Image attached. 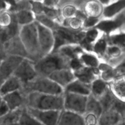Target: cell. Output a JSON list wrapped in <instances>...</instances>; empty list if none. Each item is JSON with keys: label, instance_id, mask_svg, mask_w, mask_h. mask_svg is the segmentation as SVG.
<instances>
[{"label": "cell", "instance_id": "6da1fadb", "mask_svg": "<svg viewBox=\"0 0 125 125\" xmlns=\"http://www.w3.org/2000/svg\"><path fill=\"white\" fill-rule=\"evenodd\" d=\"M29 101L33 106L44 110L59 109L63 106L62 98L57 96L33 94L30 95Z\"/></svg>", "mask_w": 125, "mask_h": 125}, {"label": "cell", "instance_id": "7a4b0ae2", "mask_svg": "<svg viewBox=\"0 0 125 125\" xmlns=\"http://www.w3.org/2000/svg\"><path fill=\"white\" fill-rule=\"evenodd\" d=\"M21 61V57L17 56L6 57L2 61L0 65V87L5 81L14 73Z\"/></svg>", "mask_w": 125, "mask_h": 125}, {"label": "cell", "instance_id": "3957f363", "mask_svg": "<svg viewBox=\"0 0 125 125\" xmlns=\"http://www.w3.org/2000/svg\"><path fill=\"white\" fill-rule=\"evenodd\" d=\"M32 89L46 94H58L61 92V88L54 82L47 79H41L32 84Z\"/></svg>", "mask_w": 125, "mask_h": 125}, {"label": "cell", "instance_id": "277c9868", "mask_svg": "<svg viewBox=\"0 0 125 125\" xmlns=\"http://www.w3.org/2000/svg\"><path fill=\"white\" fill-rule=\"evenodd\" d=\"M86 100L84 96L69 94L66 98V107L76 112H83L85 110Z\"/></svg>", "mask_w": 125, "mask_h": 125}, {"label": "cell", "instance_id": "5b68a950", "mask_svg": "<svg viewBox=\"0 0 125 125\" xmlns=\"http://www.w3.org/2000/svg\"><path fill=\"white\" fill-rule=\"evenodd\" d=\"M35 74V73L31 65L26 61L21 62L13 73V75L23 81L32 79Z\"/></svg>", "mask_w": 125, "mask_h": 125}, {"label": "cell", "instance_id": "8992f818", "mask_svg": "<svg viewBox=\"0 0 125 125\" xmlns=\"http://www.w3.org/2000/svg\"><path fill=\"white\" fill-rule=\"evenodd\" d=\"M63 65L62 60L58 56H50L45 59L40 63L39 68L40 70L45 73H49L57 69L62 68Z\"/></svg>", "mask_w": 125, "mask_h": 125}, {"label": "cell", "instance_id": "52a82bcc", "mask_svg": "<svg viewBox=\"0 0 125 125\" xmlns=\"http://www.w3.org/2000/svg\"><path fill=\"white\" fill-rule=\"evenodd\" d=\"M56 38L55 42L54 48L56 50L62 44H64L67 42H74L75 40L79 39L81 37V35H75L72 32L67 31L66 29H59L54 34Z\"/></svg>", "mask_w": 125, "mask_h": 125}, {"label": "cell", "instance_id": "ba28073f", "mask_svg": "<svg viewBox=\"0 0 125 125\" xmlns=\"http://www.w3.org/2000/svg\"><path fill=\"white\" fill-rule=\"evenodd\" d=\"M30 112L38 119L42 121L47 125H54L57 122L58 117V112L56 111H41L35 109H30Z\"/></svg>", "mask_w": 125, "mask_h": 125}, {"label": "cell", "instance_id": "9c48e42d", "mask_svg": "<svg viewBox=\"0 0 125 125\" xmlns=\"http://www.w3.org/2000/svg\"><path fill=\"white\" fill-rule=\"evenodd\" d=\"M19 79L15 75L7 78L0 87V95L4 96L7 94L17 90L19 88Z\"/></svg>", "mask_w": 125, "mask_h": 125}, {"label": "cell", "instance_id": "30bf717a", "mask_svg": "<svg viewBox=\"0 0 125 125\" xmlns=\"http://www.w3.org/2000/svg\"><path fill=\"white\" fill-rule=\"evenodd\" d=\"M2 98L10 111L15 109L22 102L21 97L17 90L4 95L2 96Z\"/></svg>", "mask_w": 125, "mask_h": 125}, {"label": "cell", "instance_id": "8fae6325", "mask_svg": "<svg viewBox=\"0 0 125 125\" xmlns=\"http://www.w3.org/2000/svg\"><path fill=\"white\" fill-rule=\"evenodd\" d=\"M35 27L32 25L24 27L22 31V37L23 41L25 43H28V45H30L31 47H36V32H35Z\"/></svg>", "mask_w": 125, "mask_h": 125}, {"label": "cell", "instance_id": "7c38bea8", "mask_svg": "<svg viewBox=\"0 0 125 125\" xmlns=\"http://www.w3.org/2000/svg\"><path fill=\"white\" fill-rule=\"evenodd\" d=\"M39 32V39L43 50L47 51L52 45V37L50 32L45 28L38 25Z\"/></svg>", "mask_w": 125, "mask_h": 125}, {"label": "cell", "instance_id": "4fadbf2b", "mask_svg": "<svg viewBox=\"0 0 125 125\" xmlns=\"http://www.w3.org/2000/svg\"><path fill=\"white\" fill-rule=\"evenodd\" d=\"M124 20L122 16L118 17L115 21H103L97 25L96 28L104 31L106 32H109L111 31L118 28L124 23Z\"/></svg>", "mask_w": 125, "mask_h": 125}, {"label": "cell", "instance_id": "5bb4252c", "mask_svg": "<svg viewBox=\"0 0 125 125\" xmlns=\"http://www.w3.org/2000/svg\"><path fill=\"white\" fill-rule=\"evenodd\" d=\"M73 78V75L69 71H59L54 72L51 75V78L52 80L62 85L69 83Z\"/></svg>", "mask_w": 125, "mask_h": 125}, {"label": "cell", "instance_id": "9a60e30c", "mask_svg": "<svg viewBox=\"0 0 125 125\" xmlns=\"http://www.w3.org/2000/svg\"><path fill=\"white\" fill-rule=\"evenodd\" d=\"M83 119L79 116L70 112H65L61 117L60 124L63 125H83Z\"/></svg>", "mask_w": 125, "mask_h": 125}, {"label": "cell", "instance_id": "2e32d148", "mask_svg": "<svg viewBox=\"0 0 125 125\" xmlns=\"http://www.w3.org/2000/svg\"><path fill=\"white\" fill-rule=\"evenodd\" d=\"M124 8H125V0H118L117 2L105 9L104 15L106 17H112Z\"/></svg>", "mask_w": 125, "mask_h": 125}, {"label": "cell", "instance_id": "e0dca14e", "mask_svg": "<svg viewBox=\"0 0 125 125\" xmlns=\"http://www.w3.org/2000/svg\"><path fill=\"white\" fill-rule=\"evenodd\" d=\"M67 90L70 92H73L83 95H87L89 94V88L79 82H74L70 84L67 87Z\"/></svg>", "mask_w": 125, "mask_h": 125}, {"label": "cell", "instance_id": "ac0fdd59", "mask_svg": "<svg viewBox=\"0 0 125 125\" xmlns=\"http://www.w3.org/2000/svg\"><path fill=\"white\" fill-rule=\"evenodd\" d=\"M75 74L84 83H90L93 79L92 72L89 68H84L78 72L77 71Z\"/></svg>", "mask_w": 125, "mask_h": 125}, {"label": "cell", "instance_id": "d6986e66", "mask_svg": "<svg viewBox=\"0 0 125 125\" xmlns=\"http://www.w3.org/2000/svg\"><path fill=\"white\" fill-rule=\"evenodd\" d=\"M120 120L118 112H111L104 115L101 118V124H115Z\"/></svg>", "mask_w": 125, "mask_h": 125}, {"label": "cell", "instance_id": "ffe728a7", "mask_svg": "<svg viewBox=\"0 0 125 125\" xmlns=\"http://www.w3.org/2000/svg\"><path fill=\"white\" fill-rule=\"evenodd\" d=\"M18 117H19V112L18 111L9 112L5 116L0 118V122L2 124L14 123L15 121L18 120Z\"/></svg>", "mask_w": 125, "mask_h": 125}, {"label": "cell", "instance_id": "44dd1931", "mask_svg": "<svg viewBox=\"0 0 125 125\" xmlns=\"http://www.w3.org/2000/svg\"><path fill=\"white\" fill-rule=\"evenodd\" d=\"M12 20V15L7 12L0 10V28H6L9 26Z\"/></svg>", "mask_w": 125, "mask_h": 125}, {"label": "cell", "instance_id": "7402d4cb", "mask_svg": "<svg viewBox=\"0 0 125 125\" xmlns=\"http://www.w3.org/2000/svg\"><path fill=\"white\" fill-rule=\"evenodd\" d=\"M15 17L18 23H28L32 20L31 13L26 11L19 12L16 15Z\"/></svg>", "mask_w": 125, "mask_h": 125}, {"label": "cell", "instance_id": "603a6c76", "mask_svg": "<svg viewBox=\"0 0 125 125\" xmlns=\"http://www.w3.org/2000/svg\"><path fill=\"white\" fill-rule=\"evenodd\" d=\"M87 110L95 114L100 115L101 112V107L96 100L91 98L87 104Z\"/></svg>", "mask_w": 125, "mask_h": 125}, {"label": "cell", "instance_id": "cb8c5ba5", "mask_svg": "<svg viewBox=\"0 0 125 125\" xmlns=\"http://www.w3.org/2000/svg\"><path fill=\"white\" fill-rule=\"evenodd\" d=\"M115 89L117 95L125 101V79L120 81L115 85Z\"/></svg>", "mask_w": 125, "mask_h": 125}, {"label": "cell", "instance_id": "d4e9b609", "mask_svg": "<svg viewBox=\"0 0 125 125\" xmlns=\"http://www.w3.org/2000/svg\"><path fill=\"white\" fill-rule=\"evenodd\" d=\"M115 102V100L112 96H111V94H107L101 100V104L103 107L104 109H107L109 107H111L112 105H114Z\"/></svg>", "mask_w": 125, "mask_h": 125}, {"label": "cell", "instance_id": "484cf974", "mask_svg": "<svg viewBox=\"0 0 125 125\" xmlns=\"http://www.w3.org/2000/svg\"><path fill=\"white\" fill-rule=\"evenodd\" d=\"M105 87L106 85L104 83L100 80L95 81L93 85V90L96 95H100L104 91Z\"/></svg>", "mask_w": 125, "mask_h": 125}, {"label": "cell", "instance_id": "4316f807", "mask_svg": "<svg viewBox=\"0 0 125 125\" xmlns=\"http://www.w3.org/2000/svg\"><path fill=\"white\" fill-rule=\"evenodd\" d=\"M20 123L21 124H39V122H36L35 120L32 118L30 116L28 115L26 112L22 114L20 118Z\"/></svg>", "mask_w": 125, "mask_h": 125}, {"label": "cell", "instance_id": "83f0119b", "mask_svg": "<svg viewBox=\"0 0 125 125\" xmlns=\"http://www.w3.org/2000/svg\"><path fill=\"white\" fill-rule=\"evenodd\" d=\"M82 59L85 63L92 67H96L98 64V61L95 57L94 56H89V55H84L82 56Z\"/></svg>", "mask_w": 125, "mask_h": 125}, {"label": "cell", "instance_id": "f1b7e54d", "mask_svg": "<svg viewBox=\"0 0 125 125\" xmlns=\"http://www.w3.org/2000/svg\"><path fill=\"white\" fill-rule=\"evenodd\" d=\"M112 42L114 43L117 45L125 46V34H120L114 37L112 39Z\"/></svg>", "mask_w": 125, "mask_h": 125}, {"label": "cell", "instance_id": "f546056e", "mask_svg": "<svg viewBox=\"0 0 125 125\" xmlns=\"http://www.w3.org/2000/svg\"><path fill=\"white\" fill-rule=\"evenodd\" d=\"M113 106L118 113L123 114L125 112V103L123 101H115Z\"/></svg>", "mask_w": 125, "mask_h": 125}, {"label": "cell", "instance_id": "4dcf8cb0", "mask_svg": "<svg viewBox=\"0 0 125 125\" xmlns=\"http://www.w3.org/2000/svg\"><path fill=\"white\" fill-rule=\"evenodd\" d=\"M98 35V32L96 30H92L88 32L87 34V36L84 41L86 42L90 43L92 41H94L96 37H97Z\"/></svg>", "mask_w": 125, "mask_h": 125}, {"label": "cell", "instance_id": "1f68e13d", "mask_svg": "<svg viewBox=\"0 0 125 125\" xmlns=\"http://www.w3.org/2000/svg\"><path fill=\"white\" fill-rule=\"evenodd\" d=\"M79 50V49L78 48L76 49H73L70 47H65L62 49V51L67 56H68L69 57H74L75 56V54L78 52Z\"/></svg>", "mask_w": 125, "mask_h": 125}, {"label": "cell", "instance_id": "d6a6232c", "mask_svg": "<svg viewBox=\"0 0 125 125\" xmlns=\"http://www.w3.org/2000/svg\"><path fill=\"white\" fill-rule=\"evenodd\" d=\"M10 111V110L9 106H7V103L5 102L4 100H3L2 104L0 106V118L6 115Z\"/></svg>", "mask_w": 125, "mask_h": 125}, {"label": "cell", "instance_id": "836d02e7", "mask_svg": "<svg viewBox=\"0 0 125 125\" xmlns=\"http://www.w3.org/2000/svg\"><path fill=\"white\" fill-rule=\"evenodd\" d=\"M105 48H106V43L104 40H100L96 43V45L95 46V51L98 53H101L104 51Z\"/></svg>", "mask_w": 125, "mask_h": 125}, {"label": "cell", "instance_id": "e575fe53", "mask_svg": "<svg viewBox=\"0 0 125 125\" xmlns=\"http://www.w3.org/2000/svg\"><path fill=\"white\" fill-rule=\"evenodd\" d=\"M98 21V20L96 18H90L87 19V20L85 21V26H92L94 25L96 22Z\"/></svg>", "mask_w": 125, "mask_h": 125}, {"label": "cell", "instance_id": "d590c367", "mask_svg": "<svg viewBox=\"0 0 125 125\" xmlns=\"http://www.w3.org/2000/svg\"><path fill=\"white\" fill-rule=\"evenodd\" d=\"M71 66L73 69H78L81 67V63L77 59H73L71 63Z\"/></svg>", "mask_w": 125, "mask_h": 125}, {"label": "cell", "instance_id": "8d00e7d4", "mask_svg": "<svg viewBox=\"0 0 125 125\" xmlns=\"http://www.w3.org/2000/svg\"><path fill=\"white\" fill-rule=\"evenodd\" d=\"M58 1L59 0H44V3L46 6H51L56 4Z\"/></svg>", "mask_w": 125, "mask_h": 125}, {"label": "cell", "instance_id": "74e56055", "mask_svg": "<svg viewBox=\"0 0 125 125\" xmlns=\"http://www.w3.org/2000/svg\"><path fill=\"white\" fill-rule=\"evenodd\" d=\"M109 52L112 54H115V55H118L120 52L119 49L117 47H112L111 48L109 49Z\"/></svg>", "mask_w": 125, "mask_h": 125}, {"label": "cell", "instance_id": "f35d334b", "mask_svg": "<svg viewBox=\"0 0 125 125\" xmlns=\"http://www.w3.org/2000/svg\"><path fill=\"white\" fill-rule=\"evenodd\" d=\"M117 71L118 72L120 73H125V61H123V63L120 65V66H118V67L117 68Z\"/></svg>", "mask_w": 125, "mask_h": 125}, {"label": "cell", "instance_id": "ab89813d", "mask_svg": "<svg viewBox=\"0 0 125 125\" xmlns=\"http://www.w3.org/2000/svg\"><path fill=\"white\" fill-rule=\"evenodd\" d=\"M41 18H40V21H42V22H43L45 24H46L48 26H52V22L50 20H49L48 19H47L45 17H40Z\"/></svg>", "mask_w": 125, "mask_h": 125}, {"label": "cell", "instance_id": "60d3db41", "mask_svg": "<svg viewBox=\"0 0 125 125\" xmlns=\"http://www.w3.org/2000/svg\"><path fill=\"white\" fill-rule=\"evenodd\" d=\"M87 121H88L89 124H94L95 121V118L93 115H89V117L87 118Z\"/></svg>", "mask_w": 125, "mask_h": 125}, {"label": "cell", "instance_id": "b9f144b4", "mask_svg": "<svg viewBox=\"0 0 125 125\" xmlns=\"http://www.w3.org/2000/svg\"><path fill=\"white\" fill-rule=\"evenodd\" d=\"M7 2L4 0H0V10H3L6 8Z\"/></svg>", "mask_w": 125, "mask_h": 125}, {"label": "cell", "instance_id": "7bdbcfd3", "mask_svg": "<svg viewBox=\"0 0 125 125\" xmlns=\"http://www.w3.org/2000/svg\"><path fill=\"white\" fill-rule=\"evenodd\" d=\"M6 57H7V56H6V53L5 52V51L0 52V65H1L2 61H3Z\"/></svg>", "mask_w": 125, "mask_h": 125}, {"label": "cell", "instance_id": "ee69618b", "mask_svg": "<svg viewBox=\"0 0 125 125\" xmlns=\"http://www.w3.org/2000/svg\"><path fill=\"white\" fill-rule=\"evenodd\" d=\"M103 4H107L109 2V0H100Z\"/></svg>", "mask_w": 125, "mask_h": 125}, {"label": "cell", "instance_id": "f6af8a7d", "mask_svg": "<svg viewBox=\"0 0 125 125\" xmlns=\"http://www.w3.org/2000/svg\"><path fill=\"white\" fill-rule=\"evenodd\" d=\"M3 98H2V96H1V95H0V106H1V104H2V101H3Z\"/></svg>", "mask_w": 125, "mask_h": 125}]
</instances>
